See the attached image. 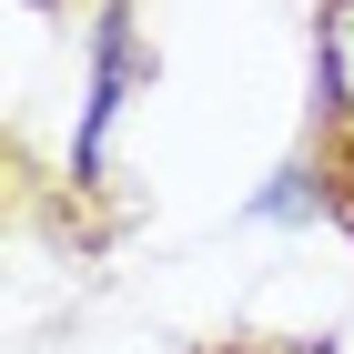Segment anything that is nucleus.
<instances>
[]
</instances>
